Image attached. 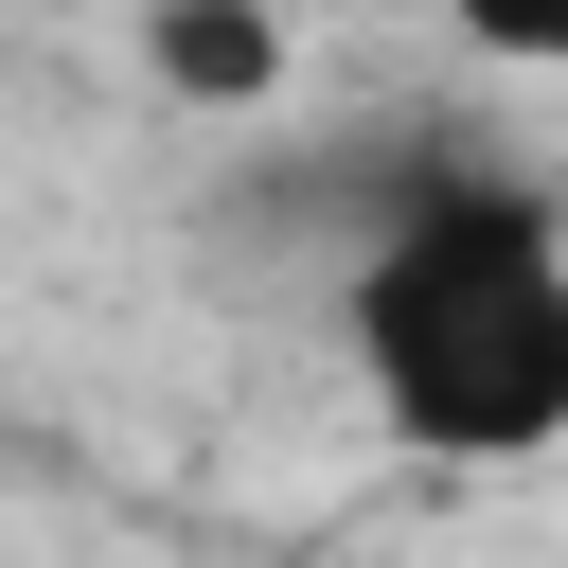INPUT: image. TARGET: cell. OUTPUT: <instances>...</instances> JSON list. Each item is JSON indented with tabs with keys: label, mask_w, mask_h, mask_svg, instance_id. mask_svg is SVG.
Instances as JSON below:
<instances>
[{
	"label": "cell",
	"mask_w": 568,
	"mask_h": 568,
	"mask_svg": "<svg viewBox=\"0 0 568 568\" xmlns=\"http://www.w3.org/2000/svg\"><path fill=\"white\" fill-rule=\"evenodd\" d=\"M337 355L408 462L568 444V213L532 178H426L337 266Z\"/></svg>",
	"instance_id": "1"
},
{
	"label": "cell",
	"mask_w": 568,
	"mask_h": 568,
	"mask_svg": "<svg viewBox=\"0 0 568 568\" xmlns=\"http://www.w3.org/2000/svg\"><path fill=\"white\" fill-rule=\"evenodd\" d=\"M142 71H160L178 106L248 124V106H284L302 36H284V0H142Z\"/></svg>",
	"instance_id": "2"
},
{
	"label": "cell",
	"mask_w": 568,
	"mask_h": 568,
	"mask_svg": "<svg viewBox=\"0 0 568 568\" xmlns=\"http://www.w3.org/2000/svg\"><path fill=\"white\" fill-rule=\"evenodd\" d=\"M444 36L479 71H568V0H444Z\"/></svg>",
	"instance_id": "3"
}]
</instances>
